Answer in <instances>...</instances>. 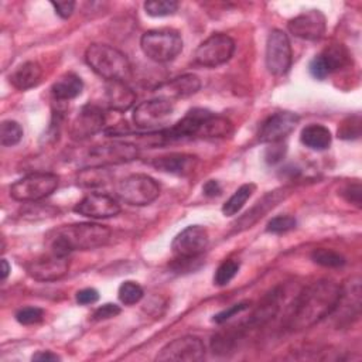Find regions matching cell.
<instances>
[{"mask_svg": "<svg viewBox=\"0 0 362 362\" xmlns=\"http://www.w3.org/2000/svg\"><path fill=\"white\" fill-rule=\"evenodd\" d=\"M69 270L68 256H58L51 253L49 256L33 260L27 266L28 274L40 281H52L64 277Z\"/></svg>", "mask_w": 362, "mask_h": 362, "instance_id": "18", "label": "cell"}, {"mask_svg": "<svg viewBox=\"0 0 362 362\" xmlns=\"http://www.w3.org/2000/svg\"><path fill=\"white\" fill-rule=\"evenodd\" d=\"M120 314V307L117 304H113V303H106L100 307H98L95 311H93V320L95 321H102V320H109V318H113L116 315Z\"/></svg>", "mask_w": 362, "mask_h": 362, "instance_id": "39", "label": "cell"}, {"mask_svg": "<svg viewBox=\"0 0 362 362\" xmlns=\"http://www.w3.org/2000/svg\"><path fill=\"white\" fill-rule=\"evenodd\" d=\"M232 132V122L223 116L211 113L202 124L199 137H225Z\"/></svg>", "mask_w": 362, "mask_h": 362, "instance_id": "28", "label": "cell"}, {"mask_svg": "<svg viewBox=\"0 0 362 362\" xmlns=\"http://www.w3.org/2000/svg\"><path fill=\"white\" fill-rule=\"evenodd\" d=\"M44 311L38 307H24L16 313V320L23 325L37 324L42 320Z\"/></svg>", "mask_w": 362, "mask_h": 362, "instance_id": "37", "label": "cell"}, {"mask_svg": "<svg viewBox=\"0 0 362 362\" xmlns=\"http://www.w3.org/2000/svg\"><path fill=\"white\" fill-rule=\"evenodd\" d=\"M139 157V147L129 141H109L92 147L83 158V165L105 167L112 164H123L133 161Z\"/></svg>", "mask_w": 362, "mask_h": 362, "instance_id": "6", "label": "cell"}, {"mask_svg": "<svg viewBox=\"0 0 362 362\" xmlns=\"http://www.w3.org/2000/svg\"><path fill=\"white\" fill-rule=\"evenodd\" d=\"M279 303H280V291L279 288H276L255 310V313L249 318V325H262L267 322L270 318H273L279 310Z\"/></svg>", "mask_w": 362, "mask_h": 362, "instance_id": "27", "label": "cell"}, {"mask_svg": "<svg viewBox=\"0 0 362 362\" xmlns=\"http://www.w3.org/2000/svg\"><path fill=\"white\" fill-rule=\"evenodd\" d=\"M300 140L308 148L321 151V150H325L329 147L332 136H331V132L328 130V127H325L322 124L313 123V124L305 126L301 130Z\"/></svg>", "mask_w": 362, "mask_h": 362, "instance_id": "26", "label": "cell"}, {"mask_svg": "<svg viewBox=\"0 0 362 362\" xmlns=\"http://www.w3.org/2000/svg\"><path fill=\"white\" fill-rule=\"evenodd\" d=\"M297 225V221L294 216L290 215H279L269 221L266 230L270 233H286L291 229H294Z\"/></svg>", "mask_w": 362, "mask_h": 362, "instance_id": "36", "label": "cell"}, {"mask_svg": "<svg viewBox=\"0 0 362 362\" xmlns=\"http://www.w3.org/2000/svg\"><path fill=\"white\" fill-rule=\"evenodd\" d=\"M82 89H83L82 79L72 72L64 74L51 86V92H52L54 98L58 100L74 99L78 95H81Z\"/></svg>", "mask_w": 362, "mask_h": 362, "instance_id": "25", "label": "cell"}, {"mask_svg": "<svg viewBox=\"0 0 362 362\" xmlns=\"http://www.w3.org/2000/svg\"><path fill=\"white\" fill-rule=\"evenodd\" d=\"M341 286L331 280H318L308 284L296 297L287 315V327L301 331L331 315L338 304Z\"/></svg>", "mask_w": 362, "mask_h": 362, "instance_id": "1", "label": "cell"}, {"mask_svg": "<svg viewBox=\"0 0 362 362\" xmlns=\"http://www.w3.org/2000/svg\"><path fill=\"white\" fill-rule=\"evenodd\" d=\"M205 356V346L198 337L184 335L165 344L157 354V361L197 362Z\"/></svg>", "mask_w": 362, "mask_h": 362, "instance_id": "12", "label": "cell"}, {"mask_svg": "<svg viewBox=\"0 0 362 362\" xmlns=\"http://www.w3.org/2000/svg\"><path fill=\"white\" fill-rule=\"evenodd\" d=\"M105 98L109 109L116 112H126L136 102V93L124 81H106Z\"/></svg>", "mask_w": 362, "mask_h": 362, "instance_id": "23", "label": "cell"}, {"mask_svg": "<svg viewBox=\"0 0 362 362\" xmlns=\"http://www.w3.org/2000/svg\"><path fill=\"white\" fill-rule=\"evenodd\" d=\"M122 201L130 205H148L160 195L158 182L146 174H132L123 178L116 188Z\"/></svg>", "mask_w": 362, "mask_h": 362, "instance_id": "7", "label": "cell"}, {"mask_svg": "<svg viewBox=\"0 0 362 362\" xmlns=\"http://www.w3.org/2000/svg\"><path fill=\"white\" fill-rule=\"evenodd\" d=\"M256 189V185L249 182V184H243L240 185L235 192L233 195L223 204L222 206V212L225 216H232L235 214H238L243 205L246 204V201L252 197V194L255 192Z\"/></svg>", "mask_w": 362, "mask_h": 362, "instance_id": "29", "label": "cell"}, {"mask_svg": "<svg viewBox=\"0 0 362 362\" xmlns=\"http://www.w3.org/2000/svg\"><path fill=\"white\" fill-rule=\"evenodd\" d=\"M272 146L267 147L266 150V154H264V158L269 164H276L279 163L284 154H286V146L281 143V141H277V143H270Z\"/></svg>", "mask_w": 362, "mask_h": 362, "instance_id": "40", "label": "cell"}, {"mask_svg": "<svg viewBox=\"0 0 362 362\" xmlns=\"http://www.w3.org/2000/svg\"><path fill=\"white\" fill-rule=\"evenodd\" d=\"M173 110L174 107L168 99L154 98L137 105L132 119L134 126L141 130H156L168 122Z\"/></svg>", "mask_w": 362, "mask_h": 362, "instance_id": "9", "label": "cell"}, {"mask_svg": "<svg viewBox=\"0 0 362 362\" xmlns=\"http://www.w3.org/2000/svg\"><path fill=\"white\" fill-rule=\"evenodd\" d=\"M298 120L300 117L293 112H276L262 122L257 137L262 143L283 141L296 129Z\"/></svg>", "mask_w": 362, "mask_h": 362, "instance_id": "14", "label": "cell"}, {"mask_svg": "<svg viewBox=\"0 0 362 362\" xmlns=\"http://www.w3.org/2000/svg\"><path fill=\"white\" fill-rule=\"evenodd\" d=\"M221 185L216 180H209L204 184L202 187V192L205 197H218L221 194Z\"/></svg>", "mask_w": 362, "mask_h": 362, "instance_id": "45", "label": "cell"}, {"mask_svg": "<svg viewBox=\"0 0 362 362\" xmlns=\"http://www.w3.org/2000/svg\"><path fill=\"white\" fill-rule=\"evenodd\" d=\"M293 52L287 34L273 30L266 41V66L273 75H284L291 66Z\"/></svg>", "mask_w": 362, "mask_h": 362, "instance_id": "10", "label": "cell"}, {"mask_svg": "<svg viewBox=\"0 0 362 362\" xmlns=\"http://www.w3.org/2000/svg\"><path fill=\"white\" fill-rule=\"evenodd\" d=\"M143 288L140 284H137L136 281H132V280H127V281H123L117 290V296H119V300L126 304V305H133L136 303H139L143 297Z\"/></svg>", "mask_w": 362, "mask_h": 362, "instance_id": "34", "label": "cell"}, {"mask_svg": "<svg viewBox=\"0 0 362 362\" xmlns=\"http://www.w3.org/2000/svg\"><path fill=\"white\" fill-rule=\"evenodd\" d=\"M57 212H58V209H55L52 206H38L37 211L33 206H28V208L21 209V216L30 218V215H33L31 218H44V216H54Z\"/></svg>", "mask_w": 362, "mask_h": 362, "instance_id": "41", "label": "cell"}, {"mask_svg": "<svg viewBox=\"0 0 362 362\" xmlns=\"http://www.w3.org/2000/svg\"><path fill=\"white\" fill-rule=\"evenodd\" d=\"M144 10L151 17H165L178 10V3L174 0H148L144 3Z\"/></svg>", "mask_w": 362, "mask_h": 362, "instance_id": "33", "label": "cell"}, {"mask_svg": "<svg viewBox=\"0 0 362 362\" xmlns=\"http://www.w3.org/2000/svg\"><path fill=\"white\" fill-rule=\"evenodd\" d=\"M290 191H291L290 188H280V189H274V191L266 194L247 212H245V215H242V218L239 221H236L235 232H240V230L247 229L252 225H255L260 218H263L279 202L286 199L290 195Z\"/></svg>", "mask_w": 362, "mask_h": 362, "instance_id": "19", "label": "cell"}, {"mask_svg": "<svg viewBox=\"0 0 362 362\" xmlns=\"http://www.w3.org/2000/svg\"><path fill=\"white\" fill-rule=\"evenodd\" d=\"M106 117L98 105H83L69 126V134L74 140H85L99 133L105 126Z\"/></svg>", "mask_w": 362, "mask_h": 362, "instance_id": "13", "label": "cell"}, {"mask_svg": "<svg viewBox=\"0 0 362 362\" xmlns=\"http://www.w3.org/2000/svg\"><path fill=\"white\" fill-rule=\"evenodd\" d=\"M342 195L345 197V199L351 204H355L356 206H361V195H362V189H361V184L355 182V184H349L345 187Z\"/></svg>", "mask_w": 362, "mask_h": 362, "instance_id": "42", "label": "cell"}, {"mask_svg": "<svg viewBox=\"0 0 362 362\" xmlns=\"http://www.w3.org/2000/svg\"><path fill=\"white\" fill-rule=\"evenodd\" d=\"M361 116L354 115L344 119L338 127V137L342 140H355L361 136Z\"/></svg>", "mask_w": 362, "mask_h": 362, "instance_id": "35", "label": "cell"}, {"mask_svg": "<svg viewBox=\"0 0 362 362\" xmlns=\"http://www.w3.org/2000/svg\"><path fill=\"white\" fill-rule=\"evenodd\" d=\"M99 300V293L98 290L92 288V287H86L82 288L76 293V301L82 305H88V304H93Z\"/></svg>", "mask_w": 362, "mask_h": 362, "instance_id": "43", "label": "cell"}, {"mask_svg": "<svg viewBox=\"0 0 362 362\" xmlns=\"http://www.w3.org/2000/svg\"><path fill=\"white\" fill-rule=\"evenodd\" d=\"M10 273V266L6 259H1V280L4 281Z\"/></svg>", "mask_w": 362, "mask_h": 362, "instance_id": "47", "label": "cell"}, {"mask_svg": "<svg viewBox=\"0 0 362 362\" xmlns=\"http://www.w3.org/2000/svg\"><path fill=\"white\" fill-rule=\"evenodd\" d=\"M61 358L57 354H52L51 351H40L33 355V361H59Z\"/></svg>", "mask_w": 362, "mask_h": 362, "instance_id": "46", "label": "cell"}, {"mask_svg": "<svg viewBox=\"0 0 362 362\" xmlns=\"http://www.w3.org/2000/svg\"><path fill=\"white\" fill-rule=\"evenodd\" d=\"M143 54L154 62L173 61L182 51V38L173 28H156L146 31L140 38Z\"/></svg>", "mask_w": 362, "mask_h": 362, "instance_id": "4", "label": "cell"}, {"mask_svg": "<svg viewBox=\"0 0 362 362\" xmlns=\"http://www.w3.org/2000/svg\"><path fill=\"white\" fill-rule=\"evenodd\" d=\"M239 269H240V262L239 260H236V259L223 260L218 266V269L214 274V284H216L219 287L229 284V281L238 274Z\"/></svg>", "mask_w": 362, "mask_h": 362, "instance_id": "31", "label": "cell"}, {"mask_svg": "<svg viewBox=\"0 0 362 362\" xmlns=\"http://www.w3.org/2000/svg\"><path fill=\"white\" fill-rule=\"evenodd\" d=\"M341 313L339 322L352 324L359 317L361 311V279L352 277L346 287H341V296L334 313Z\"/></svg>", "mask_w": 362, "mask_h": 362, "instance_id": "20", "label": "cell"}, {"mask_svg": "<svg viewBox=\"0 0 362 362\" xmlns=\"http://www.w3.org/2000/svg\"><path fill=\"white\" fill-rule=\"evenodd\" d=\"M51 4L61 18L71 17L75 8V1H51Z\"/></svg>", "mask_w": 362, "mask_h": 362, "instance_id": "44", "label": "cell"}, {"mask_svg": "<svg viewBox=\"0 0 362 362\" xmlns=\"http://www.w3.org/2000/svg\"><path fill=\"white\" fill-rule=\"evenodd\" d=\"M349 61V52L342 44H331L321 54L314 57L308 65L310 74L315 79H324L334 71L345 66Z\"/></svg>", "mask_w": 362, "mask_h": 362, "instance_id": "15", "label": "cell"}, {"mask_svg": "<svg viewBox=\"0 0 362 362\" xmlns=\"http://www.w3.org/2000/svg\"><path fill=\"white\" fill-rule=\"evenodd\" d=\"M59 184L54 173H31L10 187V197L20 202H34L51 195Z\"/></svg>", "mask_w": 362, "mask_h": 362, "instance_id": "5", "label": "cell"}, {"mask_svg": "<svg viewBox=\"0 0 362 362\" xmlns=\"http://www.w3.org/2000/svg\"><path fill=\"white\" fill-rule=\"evenodd\" d=\"M311 259L314 263L324 266V267H341L345 264V257L335 250L317 247L311 252Z\"/></svg>", "mask_w": 362, "mask_h": 362, "instance_id": "30", "label": "cell"}, {"mask_svg": "<svg viewBox=\"0 0 362 362\" xmlns=\"http://www.w3.org/2000/svg\"><path fill=\"white\" fill-rule=\"evenodd\" d=\"M23 137V127L16 120H4L0 124V143L1 146H14Z\"/></svg>", "mask_w": 362, "mask_h": 362, "instance_id": "32", "label": "cell"}, {"mask_svg": "<svg viewBox=\"0 0 362 362\" xmlns=\"http://www.w3.org/2000/svg\"><path fill=\"white\" fill-rule=\"evenodd\" d=\"M247 307H249V303H247V301H242V303L233 304V305H230L229 308L222 310L221 313L215 314V315H214V318H212V321H214V322H216V324H222V322L228 321L229 318L235 317L236 314H239V313L245 311Z\"/></svg>", "mask_w": 362, "mask_h": 362, "instance_id": "38", "label": "cell"}, {"mask_svg": "<svg viewBox=\"0 0 362 362\" xmlns=\"http://www.w3.org/2000/svg\"><path fill=\"white\" fill-rule=\"evenodd\" d=\"M41 76V66L34 61H27L13 71V74L10 75V83L20 90H25L38 85Z\"/></svg>", "mask_w": 362, "mask_h": 362, "instance_id": "24", "label": "cell"}, {"mask_svg": "<svg viewBox=\"0 0 362 362\" xmlns=\"http://www.w3.org/2000/svg\"><path fill=\"white\" fill-rule=\"evenodd\" d=\"M233 52L235 41L223 33H215L197 47L194 61L201 66L212 68L228 62Z\"/></svg>", "mask_w": 362, "mask_h": 362, "instance_id": "8", "label": "cell"}, {"mask_svg": "<svg viewBox=\"0 0 362 362\" xmlns=\"http://www.w3.org/2000/svg\"><path fill=\"white\" fill-rule=\"evenodd\" d=\"M74 211L82 216L86 218H110L116 216L120 212V205L117 201L107 195V194H99L93 192L86 197H83L75 206Z\"/></svg>", "mask_w": 362, "mask_h": 362, "instance_id": "17", "label": "cell"}, {"mask_svg": "<svg viewBox=\"0 0 362 362\" xmlns=\"http://www.w3.org/2000/svg\"><path fill=\"white\" fill-rule=\"evenodd\" d=\"M209 243L208 232L204 226L189 225L182 229L173 240L171 249L177 259L191 260L205 252Z\"/></svg>", "mask_w": 362, "mask_h": 362, "instance_id": "11", "label": "cell"}, {"mask_svg": "<svg viewBox=\"0 0 362 362\" xmlns=\"http://www.w3.org/2000/svg\"><path fill=\"white\" fill-rule=\"evenodd\" d=\"M110 233L107 226L92 222L64 225L49 233L51 253L68 256L74 250L96 249L109 242Z\"/></svg>", "mask_w": 362, "mask_h": 362, "instance_id": "2", "label": "cell"}, {"mask_svg": "<svg viewBox=\"0 0 362 362\" xmlns=\"http://www.w3.org/2000/svg\"><path fill=\"white\" fill-rule=\"evenodd\" d=\"M201 88V81L194 74H184L180 75L163 85H160L156 89L157 98L164 99H180V98H188L194 93H197Z\"/></svg>", "mask_w": 362, "mask_h": 362, "instance_id": "21", "label": "cell"}, {"mask_svg": "<svg viewBox=\"0 0 362 362\" xmlns=\"http://www.w3.org/2000/svg\"><path fill=\"white\" fill-rule=\"evenodd\" d=\"M85 61L90 69L106 81H127L132 66L127 57L107 44H90L85 51Z\"/></svg>", "mask_w": 362, "mask_h": 362, "instance_id": "3", "label": "cell"}, {"mask_svg": "<svg viewBox=\"0 0 362 362\" xmlns=\"http://www.w3.org/2000/svg\"><path fill=\"white\" fill-rule=\"evenodd\" d=\"M327 28L325 16L320 10L304 11L288 21V31L301 40L317 41Z\"/></svg>", "mask_w": 362, "mask_h": 362, "instance_id": "16", "label": "cell"}, {"mask_svg": "<svg viewBox=\"0 0 362 362\" xmlns=\"http://www.w3.org/2000/svg\"><path fill=\"white\" fill-rule=\"evenodd\" d=\"M151 164L163 173L174 175H189L191 173H194L198 164V157L187 153H171L168 156L154 158Z\"/></svg>", "mask_w": 362, "mask_h": 362, "instance_id": "22", "label": "cell"}]
</instances>
